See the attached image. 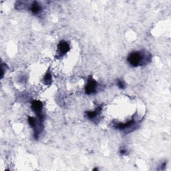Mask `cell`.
<instances>
[{"instance_id":"obj_5","label":"cell","mask_w":171,"mask_h":171,"mask_svg":"<svg viewBox=\"0 0 171 171\" xmlns=\"http://www.w3.org/2000/svg\"><path fill=\"white\" fill-rule=\"evenodd\" d=\"M134 123H135V121L134 120H131L129 122H127L126 123H118V124H116V125H114V127L120 130L126 129L131 127L133 124H134Z\"/></svg>"},{"instance_id":"obj_4","label":"cell","mask_w":171,"mask_h":171,"mask_svg":"<svg viewBox=\"0 0 171 171\" xmlns=\"http://www.w3.org/2000/svg\"><path fill=\"white\" fill-rule=\"evenodd\" d=\"M70 51V45L66 41H61L58 45V51L57 54L59 57L64 56L66 54Z\"/></svg>"},{"instance_id":"obj_1","label":"cell","mask_w":171,"mask_h":171,"mask_svg":"<svg viewBox=\"0 0 171 171\" xmlns=\"http://www.w3.org/2000/svg\"><path fill=\"white\" fill-rule=\"evenodd\" d=\"M144 56L140 52H134L128 57V61L133 67H137L142 64Z\"/></svg>"},{"instance_id":"obj_8","label":"cell","mask_w":171,"mask_h":171,"mask_svg":"<svg viewBox=\"0 0 171 171\" xmlns=\"http://www.w3.org/2000/svg\"><path fill=\"white\" fill-rule=\"evenodd\" d=\"M52 75L50 74V73L47 72L46 74L45 75L44 78V82L46 85H49L52 83Z\"/></svg>"},{"instance_id":"obj_2","label":"cell","mask_w":171,"mask_h":171,"mask_svg":"<svg viewBox=\"0 0 171 171\" xmlns=\"http://www.w3.org/2000/svg\"><path fill=\"white\" fill-rule=\"evenodd\" d=\"M97 82L96 81L92 78V77H89L88 80V83L85 87V92L87 94H92L96 92Z\"/></svg>"},{"instance_id":"obj_7","label":"cell","mask_w":171,"mask_h":171,"mask_svg":"<svg viewBox=\"0 0 171 171\" xmlns=\"http://www.w3.org/2000/svg\"><path fill=\"white\" fill-rule=\"evenodd\" d=\"M41 10H42L41 6L39 5V4L36 1H34V3L31 4V12L34 13V14H38V13L40 12Z\"/></svg>"},{"instance_id":"obj_3","label":"cell","mask_w":171,"mask_h":171,"mask_svg":"<svg viewBox=\"0 0 171 171\" xmlns=\"http://www.w3.org/2000/svg\"><path fill=\"white\" fill-rule=\"evenodd\" d=\"M42 108L43 104L41 102L38 101V100H34L31 102V109L37 114L39 119L42 120V121H43V118H44V116H43L42 114Z\"/></svg>"},{"instance_id":"obj_10","label":"cell","mask_w":171,"mask_h":171,"mask_svg":"<svg viewBox=\"0 0 171 171\" xmlns=\"http://www.w3.org/2000/svg\"><path fill=\"white\" fill-rule=\"evenodd\" d=\"M120 153H121L122 154H126V150H124V149H122V150H121V152H120Z\"/></svg>"},{"instance_id":"obj_9","label":"cell","mask_w":171,"mask_h":171,"mask_svg":"<svg viewBox=\"0 0 171 171\" xmlns=\"http://www.w3.org/2000/svg\"><path fill=\"white\" fill-rule=\"evenodd\" d=\"M117 85L120 89H124L125 88V84L122 80H118L117 82Z\"/></svg>"},{"instance_id":"obj_6","label":"cell","mask_w":171,"mask_h":171,"mask_svg":"<svg viewBox=\"0 0 171 171\" xmlns=\"http://www.w3.org/2000/svg\"><path fill=\"white\" fill-rule=\"evenodd\" d=\"M100 111H101V109H100V108H98L96 109L94 111L87 112L86 115H87L89 119H94V118H95L96 117H97L98 115L99 114Z\"/></svg>"}]
</instances>
